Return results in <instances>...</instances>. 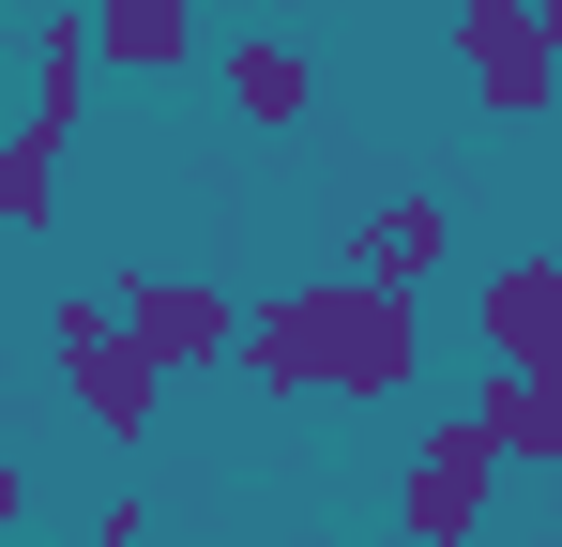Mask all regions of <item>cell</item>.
<instances>
[{
    "label": "cell",
    "instance_id": "1",
    "mask_svg": "<svg viewBox=\"0 0 562 547\" xmlns=\"http://www.w3.org/2000/svg\"><path fill=\"white\" fill-rule=\"evenodd\" d=\"M244 380L259 395H411L426 380V289L395 274H289L274 304H244Z\"/></svg>",
    "mask_w": 562,
    "mask_h": 547
},
{
    "label": "cell",
    "instance_id": "2",
    "mask_svg": "<svg viewBox=\"0 0 562 547\" xmlns=\"http://www.w3.org/2000/svg\"><path fill=\"white\" fill-rule=\"evenodd\" d=\"M46 365H61V395H77V426H92L106 456H137L153 426H168V365L137 350L122 289H92V274H61V289H46Z\"/></svg>",
    "mask_w": 562,
    "mask_h": 547
},
{
    "label": "cell",
    "instance_id": "3",
    "mask_svg": "<svg viewBox=\"0 0 562 547\" xmlns=\"http://www.w3.org/2000/svg\"><path fill=\"white\" fill-rule=\"evenodd\" d=\"M457 77L486 122H548L562 107V0H457Z\"/></svg>",
    "mask_w": 562,
    "mask_h": 547
},
{
    "label": "cell",
    "instance_id": "4",
    "mask_svg": "<svg viewBox=\"0 0 562 547\" xmlns=\"http://www.w3.org/2000/svg\"><path fill=\"white\" fill-rule=\"evenodd\" d=\"M486 502H502V442H486L471 411H426V426H411V456H395V533L471 547V533H486Z\"/></svg>",
    "mask_w": 562,
    "mask_h": 547
},
{
    "label": "cell",
    "instance_id": "5",
    "mask_svg": "<svg viewBox=\"0 0 562 547\" xmlns=\"http://www.w3.org/2000/svg\"><path fill=\"white\" fill-rule=\"evenodd\" d=\"M122 320H137V350L198 380V365H244V304L213 289V274H122Z\"/></svg>",
    "mask_w": 562,
    "mask_h": 547
},
{
    "label": "cell",
    "instance_id": "6",
    "mask_svg": "<svg viewBox=\"0 0 562 547\" xmlns=\"http://www.w3.org/2000/svg\"><path fill=\"white\" fill-rule=\"evenodd\" d=\"M471 350H486V365H562V259L471 274Z\"/></svg>",
    "mask_w": 562,
    "mask_h": 547
},
{
    "label": "cell",
    "instance_id": "7",
    "mask_svg": "<svg viewBox=\"0 0 562 547\" xmlns=\"http://www.w3.org/2000/svg\"><path fill=\"white\" fill-rule=\"evenodd\" d=\"M228 122H244V137H304V122H319L304 31H228Z\"/></svg>",
    "mask_w": 562,
    "mask_h": 547
},
{
    "label": "cell",
    "instance_id": "8",
    "mask_svg": "<svg viewBox=\"0 0 562 547\" xmlns=\"http://www.w3.org/2000/svg\"><path fill=\"white\" fill-rule=\"evenodd\" d=\"M471 426L502 442V471H562V365H486Z\"/></svg>",
    "mask_w": 562,
    "mask_h": 547
},
{
    "label": "cell",
    "instance_id": "9",
    "mask_svg": "<svg viewBox=\"0 0 562 547\" xmlns=\"http://www.w3.org/2000/svg\"><path fill=\"white\" fill-rule=\"evenodd\" d=\"M441 259H457V213L441 198H380L366 228H350V274H395V289H426Z\"/></svg>",
    "mask_w": 562,
    "mask_h": 547
},
{
    "label": "cell",
    "instance_id": "10",
    "mask_svg": "<svg viewBox=\"0 0 562 547\" xmlns=\"http://www.w3.org/2000/svg\"><path fill=\"white\" fill-rule=\"evenodd\" d=\"M92 0H77V15H46V31H31V122H46V137H77V122H92Z\"/></svg>",
    "mask_w": 562,
    "mask_h": 547
},
{
    "label": "cell",
    "instance_id": "11",
    "mask_svg": "<svg viewBox=\"0 0 562 547\" xmlns=\"http://www.w3.org/2000/svg\"><path fill=\"white\" fill-rule=\"evenodd\" d=\"M92 46L122 77H183L198 62V0H92Z\"/></svg>",
    "mask_w": 562,
    "mask_h": 547
},
{
    "label": "cell",
    "instance_id": "12",
    "mask_svg": "<svg viewBox=\"0 0 562 547\" xmlns=\"http://www.w3.org/2000/svg\"><path fill=\"white\" fill-rule=\"evenodd\" d=\"M61 153H77V137H46V122H15V137H0V228H15V244H46V228H61Z\"/></svg>",
    "mask_w": 562,
    "mask_h": 547
},
{
    "label": "cell",
    "instance_id": "13",
    "mask_svg": "<svg viewBox=\"0 0 562 547\" xmlns=\"http://www.w3.org/2000/svg\"><path fill=\"white\" fill-rule=\"evenodd\" d=\"M137 533H153V502H137V487H122V502H106V533H92V547H137Z\"/></svg>",
    "mask_w": 562,
    "mask_h": 547
},
{
    "label": "cell",
    "instance_id": "14",
    "mask_svg": "<svg viewBox=\"0 0 562 547\" xmlns=\"http://www.w3.org/2000/svg\"><path fill=\"white\" fill-rule=\"evenodd\" d=\"M15 517H31V471H15V456H0V533H15Z\"/></svg>",
    "mask_w": 562,
    "mask_h": 547
},
{
    "label": "cell",
    "instance_id": "15",
    "mask_svg": "<svg viewBox=\"0 0 562 547\" xmlns=\"http://www.w3.org/2000/svg\"><path fill=\"white\" fill-rule=\"evenodd\" d=\"M350 547H426V533H395V517H380V533H350Z\"/></svg>",
    "mask_w": 562,
    "mask_h": 547
},
{
    "label": "cell",
    "instance_id": "16",
    "mask_svg": "<svg viewBox=\"0 0 562 547\" xmlns=\"http://www.w3.org/2000/svg\"><path fill=\"white\" fill-rule=\"evenodd\" d=\"M259 15H319V0H259Z\"/></svg>",
    "mask_w": 562,
    "mask_h": 547
},
{
    "label": "cell",
    "instance_id": "17",
    "mask_svg": "<svg viewBox=\"0 0 562 547\" xmlns=\"http://www.w3.org/2000/svg\"><path fill=\"white\" fill-rule=\"evenodd\" d=\"M274 547H335V533H274Z\"/></svg>",
    "mask_w": 562,
    "mask_h": 547
},
{
    "label": "cell",
    "instance_id": "18",
    "mask_svg": "<svg viewBox=\"0 0 562 547\" xmlns=\"http://www.w3.org/2000/svg\"><path fill=\"white\" fill-rule=\"evenodd\" d=\"M0 380H15V350H0Z\"/></svg>",
    "mask_w": 562,
    "mask_h": 547
},
{
    "label": "cell",
    "instance_id": "19",
    "mask_svg": "<svg viewBox=\"0 0 562 547\" xmlns=\"http://www.w3.org/2000/svg\"><path fill=\"white\" fill-rule=\"evenodd\" d=\"M183 547H198V533H183Z\"/></svg>",
    "mask_w": 562,
    "mask_h": 547
}]
</instances>
